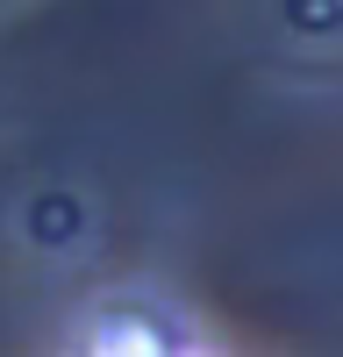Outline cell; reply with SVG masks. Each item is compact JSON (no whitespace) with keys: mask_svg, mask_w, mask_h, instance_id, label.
I'll return each instance as SVG.
<instances>
[{"mask_svg":"<svg viewBox=\"0 0 343 357\" xmlns=\"http://www.w3.org/2000/svg\"><path fill=\"white\" fill-rule=\"evenodd\" d=\"M29 236H36V243H50V250H65L72 236H79V207H72L65 193L36 200V207H29Z\"/></svg>","mask_w":343,"mask_h":357,"instance_id":"6da1fadb","label":"cell"},{"mask_svg":"<svg viewBox=\"0 0 343 357\" xmlns=\"http://www.w3.org/2000/svg\"><path fill=\"white\" fill-rule=\"evenodd\" d=\"M286 22H294L300 36H329L343 22V0H286Z\"/></svg>","mask_w":343,"mask_h":357,"instance_id":"7a4b0ae2","label":"cell"},{"mask_svg":"<svg viewBox=\"0 0 343 357\" xmlns=\"http://www.w3.org/2000/svg\"><path fill=\"white\" fill-rule=\"evenodd\" d=\"M93 357H165V350H158V336H143V329H129V321H114V329H100Z\"/></svg>","mask_w":343,"mask_h":357,"instance_id":"3957f363","label":"cell"}]
</instances>
